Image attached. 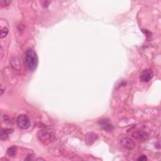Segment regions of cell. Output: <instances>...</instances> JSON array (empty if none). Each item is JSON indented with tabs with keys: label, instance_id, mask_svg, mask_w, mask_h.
Segmentation results:
<instances>
[{
	"label": "cell",
	"instance_id": "12",
	"mask_svg": "<svg viewBox=\"0 0 161 161\" xmlns=\"http://www.w3.org/2000/svg\"><path fill=\"white\" fill-rule=\"evenodd\" d=\"M11 2V1H9V0H2V1H1V4L2 7H4L9 5V4H10Z\"/></svg>",
	"mask_w": 161,
	"mask_h": 161
},
{
	"label": "cell",
	"instance_id": "4",
	"mask_svg": "<svg viewBox=\"0 0 161 161\" xmlns=\"http://www.w3.org/2000/svg\"><path fill=\"white\" fill-rule=\"evenodd\" d=\"M120 143L123 147L128 150H132L135 147V143L128 137H123L120 140Z\"/></svg>",
	"mask_w": 161,
	"mask_h": 161
},
{
	"label": "cell",
	"instance_id": "15",
	"mask_svg": "<svg viewBox=\"0 0 161 161\" xmlns=\"http://www.w3.org/2000/svg\"><path fill=\"white\" fill-rule=\"evenodd\" d=\"M50 3V1H44L42 5H43L44 7H47L49 6V4Z\"/></svg>",
	"mask_w": 161,
	"mask_h": 161
},
{
	"label": "cell",
	"instance_id": "9",
	"mask_svg": "<svg viewBox=\"0 0 161 161\" xmlns=\"http://www.w3.org/2000/svg\"><path fill=\"white\" fill-rule=\"evenodd\" d=\"M17 152V148L16 146H11L7 150V154L10 157H15Z\"/></svg>",
	"mask_w": 161,
	"mask_h": 161
},
{
	"label": "cell",
	"instance_id": "1",
	"mask_svg": "<svg viewBox=\"0 0 161 161\" xmlns=\"http://www.w3.org/2000/svg\"><path fill=\"white\" fill-rule=\"evenodd\" d=\"M25 62L26 67L30 71H34L38 65V57L33 49H29L26 51Z\"/></svg>",
	"mask_w": 161,
	"mask_h": 161
},
{
	"label": "cell",
	"instance_id": "11",
	"mask_svg": "<svg viewBox=\"0 0 161 161\" xmlns=\"http://www.w3.org/2000/svg\"><path fill=\"white\" fill-rule=\"evenodd\" d=\"M8 34V29L6 28V27H4L1 30V38L3 39L4 37H6V35Z\"/></svg>",
	"mask_w": 161,
	"mask_h": 161
},
{
	"label": "cell",
	"instance_id": "5",
	"mask_svg": "<svg viewBox=\"0 0 161 161\" xmlns=\"http://www.w3.org/2000/svg\"><path fill=\"white\" fill-rule=\"evenodd\" d=\"M153 77V73L150 70L146 69L142 71L140 74V79L144 82H148Z\"/></svg>",
	"mask_w": 161,
	"mask_h": 161
},
{
	"label": "cell",
	"instance_id": "7",
	"mask_svg": "<svg viewBox=\"0 0 161 161\" xmlns=\"http://www.w3.org/2000/svg\"><path fill=\"white\" fill-rule=\"evenodd\" d=\"M98 139V135L95 134V133L93 132L88 133V134L86 135L85 142L88 145H91L93 143H94V141Z\"/></svg>",
	"mask_w": 161,
	"mask_h": 161
},
{
	"label": "cell",
	"instance_id": "10",
	"mask_svg": "<svg viewBox=\"0 0 161 161\" xmlns=\"http://www.w3.org/2000/svg\"><path fill=\"white\" fill-rule=\"evenodd\" d=\"M12 132V129H3L1 132V139L6 140L8 137V135Z\"/></svg>",
	"mask_w": 161,
	"mask_h": 161
},
{
	"label": "cell",
	"instance_id": "2",
	"mask_svg": "<svg viewBox=\"0 0 161 161\" xmlns=\"http://www.w3.org/2000/svg\"><path fill=\"white\" fill-rule=\"evenodd\" d=\"M16 123L18 127L21 129L26 130L30 127V121L29 118L25 114H20L16 119Z\"/></svg>",
	"mask_w": 161,
	"mask_h": 161
},
{
	"label": "cell",
	"instance_id": "3",
	"mask_svg": "<svg viewBox=\"0 0 161 161\" xmlns=\"http://www.w3.org/2000/svg\"><path fill=\"white\" fill-rule=\"evenodd\" d=\"M40 140L45 144L47 142H50L52 138V133L49 130H41L38 134Z\"/></svg>",
	"mask_w": 161,
	"mask_h": 161
},
{
	"label": "cell",
	"instance_id": "8",
	"mask_svg": "<svg viewBox=\"0 0 161 161\" xmlns=\"http://www.w3.org/2000/svg\"><path fill=\"white\" fill-rule=\"evenodd\" d=\"M133 137L141 141H145L148 138V135L144 131H138L133 134Z\"/></svg>",
	"mask_w": 161,
	"mask_h": 161
},
{
	"label": "cell",
	"instance_id": "13",
	"mask_svg": "<svg viewBox=\"0 0 161 161\" xmlns=\"http://www.w3.org/2000/svg\"><path fill=\"white\" fill-rule=\"evenodd\" d=\"M4 122L6 123H11V119L9 118L7 115H4Z\"/></svg>",
	"mask_w": 161,
	"mask_h": 161
},
{
	"label": "cell",
	"instance_id": "14",
	"mask_svg": "<svg viewBox=\"0 0 161 161\" xmlns=\"http://www.w3.org/2000/svg\"><path fill=\"white\" fill-rule=\"evenodd\" d=\"M138 160H141V161L146 160H147V157H145V155H142V156H141V157H140V158L138 159Z\"/></svg>",
	"mask_w": 161,
	"mask_h": 161
},
{
	"label": "cell",
	"instance_id": "6",
	"mask_svg": "<svg viewBox=\"0 0 161 161\" xmlns=\"http://www.w3.org/2000/svg\"><path fill=\"white\" fill-rule=\"evenodd\" d=\"M98 123L103 129L107 132H112L113 130V127L111 123L109 122L108 119H102L99 121Z\"/></svg>",
	"mask_w": 161,
	"mask_h": 161
}]
</instances>
